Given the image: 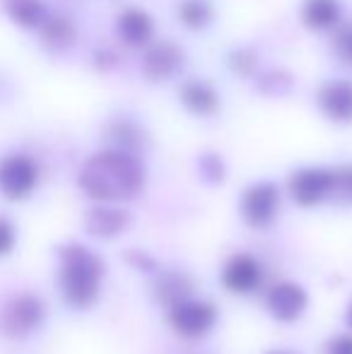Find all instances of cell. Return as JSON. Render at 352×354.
Returning <instances> with one entry per match:
<instances>
[{"mask_svg":"<svg viewBox=\"0 0 352 354\" xmlns=\"http://www.w3.org/2000/svg\"><path fill=\"white\" fill-rule=\"evenodd\" d=\"M145 183V169L126 149H104L85 162L80 188L99 203H118L133 198Z\"/></svg>","mask_w":352,"mask_h":354,"instance_id":"cell-1","label":"cell"},{"mask_svg":"<svg viewBox=\"0 0 352 354\" xmlns=\"http://www.w3.org/2000/svg\"><path fill=\"white\" fill-rule=\"evenodd\" d=\"M61 292L71 306L87 308L97 301L99 287H102L104 266L99 256H94L89 248L71 243L61 251Z\"/></svg>","mask_w":352,"mask_h":354,"instance_id":"cell-2","label":"cell"},{"mask_svg":"<svg viewBox=\"0 0 352 354\" xmlns=\"http://www.w3.org/2000/svg\"><path fill=\"white\" fill-rule=\"evenodd\" d=\"M39 167L24 154H10L0 162V193L10 201H22L37 188Z\"/></svg>","mask_w":352,"mask_h":354,"instance_id":"cell-3","label":"cell"},{"mask_svg":"<svg viewBox=\"0 0 352 354\" xmlns=\"http://www.w3.org/2000/svg\"><path fill=\"white\" fill-rule=\"evenodd\" d=\"M217 321V311L212 304L196 301V299H183V301L169 306V323L172 328L183 337H203Z\"/></svg>","mask_w":352,"mask_h":354,"instance_id":"cell-4","label":"cell"},{"mask_svg":"<svg viewBox=\"0 0 352 354\" xmlns=\"http://www.w3.org/2000/svg\"><path fill=\"white\" fill-rule=\"evenodd\" d=\"M333 191V171L328 169H299L290 176V196L299 205L311 207L331 196Z\"/></svg>","mask_w":352,"mask_h":354,"instance_id":"cell-5","label":"cell"},{"mask_svg":"<svg viewBox=\"0 0 352 354\" xmlns=\"http://www.w3.org/2000/svg\"><path fill=\"white\" fill-rule=\"evenodd\" d=\"M280 205V191L272 183H256L241 198V214L251 227H268Z\"/></svg>","mask_w":352,"mask_h":354,"instance_id":"cell-6","label":"cell"},{"mask_svg":"<svg viewBox=\"0 0 352 354\" xmlns=\"http://www.w3.org/2000/svg\"><path fill=\"white\" fill-rule=\"evenodd\" d=\"M183 68V51L169 41H160L147 48L142 58V73L152 82H165L172 80Z\"/></svg>","mask_w":352,"mask_h":354,"instance_id":"cell-7","label":"cell"},{"mask_svg":"<svg viewBox=\"0 0 352 354\" xmlns=\"http://www.w3.org/2000/svg\"><path fill=\"white\" fill-rule=\"evenodd\" d=\"M266 304L277 321L290 323V321H295V318H299L302 311L306 308V292L299 284L280 282L268 292Z\"/></svg>","mask_w":352,"mask_h":354,"instance_id":"cell-8","label":"cell"},{"mask_svg":"<svg viewBox=\"0 0 352 354\" xmlns=\"http://www.w3.org/2000/svg\"><path fill=\"white\" fill-rule=\"evenodd\" d=\"M321 111L335 123H352V82L348 80H333L319 89Z\"/></svg>","mask_w":352,"mask_h":354,"instance_id":"cell-9","label":"cell"},{"mask_svg":"<svg viewBox=\"0 0 352 354\" xmlns=\"http://www.w3.org/2000/svg\"><path fill=\"white\" fill-rule=\"evenodd\" d=\"M222 282H225L227 289H232L237 294L254 292L261 284V268L256 263V258L246 256V253L232 256L227 261L225 270H222Z\"/></svg>","mask_w":352,"mask_h":354,"instance_id":"cell-10","label":"cell"},{"mask_svg":"<svg viewBox=\"0 0 352 354\" xmlns=\"http://www.w3.org/2000/svg\"><path fill=\"white\" fill-rule=\"evenodd\" d=\"M44 304L37 297H19L10 304L5 313V328L10 335H27L41 323Z\"/></svg>","mask_w":352,"mask_h":354,"instance_id":"cell-11","label":"cell"},{"mask_svg":"<svg viewBox=\"0 0 352 354\" xmlns=\"http://www.w3.org/2000/svg\"><path fill=\"white\" fill-rule=\"evenodd\" d=\"M116 34L126 46L133 48H140L147 46L155 34V24H152V17L142 10H126V12L118 15V22H116Z\"/></svg>","mask_w":352,"mask_h":354,"instance_id":"cell-12","label":"cell"},{"mask_svg":"<svg viewBox=\"0 0 352 354\" xmlns=\"http://www.w3.org/2000/svg\"><path fill=\"white\" fill-rule=\"evenodd\" d=\"M131 224V214L121 207L97 205L85 214V229L97 239H111Z\"/></svg>","mask_w":352,"mask_h":354,"instance_id":"cell-13","label":"cell"},{"mask_svg":"<svg viewBox=\"0 0 352 354\" xmlns=\"http://www.w3.org/2000/svg\"><path fill=\"white\" fill-rule=\"evenodd\" d=\"M181 104L196 116H212L220 109V94L205 80H188L178 89Z\"/></svg>","mask_w":352,"mask_h":354,"instance_id":"cell-14","label":"cell"},{"mask_svg":"<svg viewBox=\"0 0 352 354\" xmlns=\"http://www.w3.org/2000/svg\"><path fill=\"white\" fill-rule=\"evenodd\" d=\"M302 19L309 29L324 32L333 29L340 22V3L338 0H306L302 10Z\"/></svg>","mask_w":352,"mask_h":354,"instance_id":"cell-15","label":"cell"},{"mask_svg":"<svg viewBox=\"0 0 352 354\" xmlns=\"http://www.w3.org/2000/svg\"><path fill=\"white\" fill-rule=\"evenodd\" d=\"M5 12L15 24L24 29H37L46 19V5L41 0H3Z\"/></svg>","mask_w":352,"mask_h":354,"instance_id":"cell-16","label":"cell"},{"mask_svg":"<svg viewBox=\"0 0 352 354\" xmlns=\"http://www.w3.org/2000/svg\"><path fill=\"white\" fill-rule=\"evenodd\" d=\"M155 297L165 306H174V304L191 297V282L181 272H165L155 284Z\"/></svg>","mask_w":352,"mask_h":354,"instance_id":"cell-17","label":"cell"},{"mask_svg":"<svg viewBox=\"0 0 352 354\" xmlns=\"http://www.w3.org/2000/svg\"><path fill=\"white\" fill-rule=\"evenodd\" d=\"M41 37L48 48L63 51V48L73 46V41H75V27L66 17H46L41 24Z\"/></svg>","mask_w":352,"mask_h":354,"instance_id":"cell-18","label":"cell"},{"mask_svg":"<svg viewBox=\"0 0 352 354\" xmlns=\"http://www.w3.org/2000/svg\"><path fill=\"white\" fill-rule=\"evenodd\" d=\"M178 19L188 29H205L212 19L210 0H181L178 3Z\"/></svg>","mask_w":352,"mask_h":354,"instance_id":"cell-19","label":"cell"},{"mask_svg":"<svg viewBox=\"0 0 352 354\" xmlns=\"http://www.w3.org/2000/svg\"><path fill=\"white\" fill-rule=\"evenodd\" d=\"M109 138H111V142L116 145V149H126V152L140 147V142H142L140 128L131 121L111 123V126H109Z\"/></svg>","mask_w":352,"mask_h":354,"instance_id":"cell-20","label":"cell"},{"mask_svg":"<svg viewBox=\"0 0 352 354\" xmlns=\"http://www.w3.org/2000/svg\"><path fill=\"white\" fill-rule=\"evenodd\" d=\"M256 87L268 97H282V94H287L292 89V77L282 71H268L259 77Z\"/></svg>","mask_w":352,"mask_h":354,"instance_id":"cell-21","label":"cell"},{"mask_svg":"<svg viewBox=\"0 0 352 354\" xmlns=\"http://www.w3.org/2000/svg\"><path fill=\"white\" fill-rule=\"evenodd\" d=\"M198 171L207 183H220L225 178V162L217 154H203L198 159Z\"/></svg>","mask_w":352,"mask_h":354,"instance_id":"cell-22","label":"cell"},{"mask_svg":"<svg viewBox=\"0 0 352 354\" xmlns=\"http://www.w3.org/2000/svg\"><path fill=\"white\" fill-rule=\"evenodd\" d=\"M333 51L345 66L352 68V24H343L333 37Z\"/></svg>","mask_w":352,"mask_h":354,"instance_id":"cell-23","label":"cell"},{"mask_svg":"<svg viewBox=\"0 0 352 354\" xmlns=\"http://www.w3.org/2000/svg\"><path fill=\"white\" fill-rule=\"evenodd\" d=\"M256 56L249 51V48H239V51H234L230 56V68L234 71L237 75H241V77H249V75L256 73Z\"/></svg>","mask_w":352,"mask_h":354,"instance_id":"cell-24","label":"cell"},{"mask_svg":"<svg viewBox=\"0 0 352 354\" xmlns=\"http://www.w3.org/2000/svg\"><path fill=\"white\" fill-rule=\"evenodd\" d=\"M331 196H338L340 201L352 203V167H340L333 171V191Z\"/></svg>","mask_w":352,"mask_h":354,"instance_id":"cell-25","label":"cell"},{"mask_svg":"<svg viewBox=\"0 0 352 354\" xmlns=\"http://www.w3.org/2000/svg\"><path fill=\"white\" fill-rule=\"evenodd\" d=\"M12 246H15V229L8 219L0 217V256L12 251Z\"/></svg>","mask_w":352,"mask_h":354,"instance_id":"cell-26","label":"cell"},{"mask_svg":"<svg viewBox=\"0 0 352 354\" xmlns=\"http://www.w3.org/2000/svg\"><path fill=\"white\" fill-rule=\"evenodd\" d=\"M126 261L131 263L133 268H138V270H145V272L155 270V261H152V258L147 256V253H142V251H128Z\"/></svg>","mask_w":352,"mask_h":354,"instance_id":"cell-27","label":"cell"},{"mask_svg":"<svg viewBox=\"0 0 352 354\" xmlns=\"http://www.w3.org/2000/svg\"><path fill=\"white\" fill-rule=\"evenodd\" d=\"M326 354H352V335H338L326 345Z\"/></svg>","mask_w":352,"mask_h":354,"instance_id":"cell-28","label":"cell"},{"mask_svg":"<svg viewBox=\"0 0 352 354\" xmlns=\"http://www.w3.org/2000/svg\"><path fill=\"white\" fill-rule=\"evenodd\" d=\"M348 323H350V328H352V304L348 306Z\"/></svg>","mask_w":352,"mask_h":354,"instance_id":"cell-29","label":"cell"},{"mask_svg":"<svg viewBox=\"0 0 352 354\" xmlns=\"http://www.w3.org/2000/svg\"><path fill=\"white\" fill-rule=\"evenodd\" d=\"M270 354H287V352H270Z\"/></svg>","mask_w":352,"mask_h":354,"instance_id":"cell-30","label":"cell"}]
</instances>
